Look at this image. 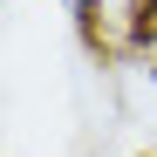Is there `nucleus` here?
Listing matches in <instances>:
<instances>
[{
  "label": "nucleus",
  "mask_w": 157,
  "mask_h": 157,
  "mask_svg": "<svg viewBox=\"0 0 157 157\" xmlns=\"http://www.w3.org/2000/svg\"><path fill=\"white\" fill-rule=\"evenodd\" d=\"M41 7H68V14H75V34H82L89 48H102V34H109V14H102V0H41Z\"/></svg>",
  "instance_id": "nucleus-1"
}]
</instances>
